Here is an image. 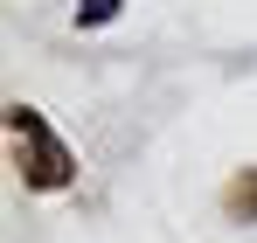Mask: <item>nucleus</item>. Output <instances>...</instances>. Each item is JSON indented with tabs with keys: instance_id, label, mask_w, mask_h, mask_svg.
<instances>
[{
	"instance_id": "obj_1",
	"label": "nucleus",
	"mask_w": 257,
	"mask_h": 243,
	"mask_svg": "<svg viewBox=\"0 0 257 243\" xmlns=\"http://www.w3.org/2000/svg\"><path fill=\"white\" fill-rule=\"evenodd\" d=\"M7 125L28 139V188H42V195L49 188H70L77 160H70V146L42 125V111H35V104H7Z\"/></svg>"
},
{
	"instance_id": "obj_2",
	"label": "nucleus",
	"mask_w": 257,
	"mask_h": 243,
	"mask_svg": "<svg viewBox=\"0 0 257 243\" xmlns=\"http://www.w3.org/2000/svg\"><path fill=\"white\" fill-rule=\"evenodd\" d=\"M222 202H229L236 222H257V167H243V174L229 181V195H222Z\"/></svg>"
},
{
	"instance_id": "obj_3",
	"label": "nucleus",
	"mask_w": 257,
	"mask_h": 243,
	"mask_svg": "<svg viewBox=\"0 0 257 243\" xmlns=\"http://www.w3.org/2000/svg\"><path fill=\"white\" fill-rule=\"evenodd\" d=\"M118 21V0H77V28H104Z\"/></svg>"
}]
</instances>
